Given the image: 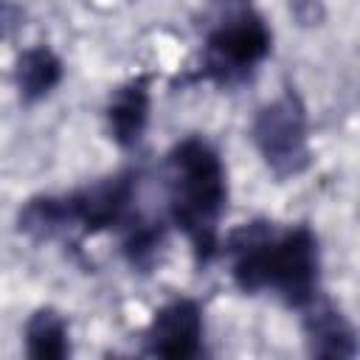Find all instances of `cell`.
Masks as SVG:
<instances>
[{
	"label": "cell",
	"instance_id": "obj_1",
	"mask_svg": "<svg viewBox=\"0 0 360 360\" xmlns=\"http://www.w3.org/2000/svg\"><path fill=\"white\" fill-rule=\"evenodd\" d=\"M233 278L245 292L276 290L292 307L315 298L318 250L307 228H292L273 236L264 225H248L231 239Z\"/></svg>",
	"mask_w": 360,
	"mask_h": 360
},
{
	"label": "cell",
	"instance_id": "obj_2",
	"mask_svg": "<svg viewBox=\"0 0 360 360\" xmlns=\"http://www.w3.org/2000/svg\"><path fill=\"white\" fill-rule=\"evenodd\" d=\"M222 208L225 172L217 152L200 138L177 143L169 155V211L200 259H208L217 248Z\"/></svg>",
	"mask_w": 360,
	"mask_h": 360
},
{
	"label": "cell",
	"instance_id": "obj_3",
	"mask_svg": "<svg viewBox=\"0 0 360 360\" xmlns=\"http://www.w3.org/2000/svg\"><path fill=\"white\" fill-rule=\"evenodd\" d=\"M253 135L264 160L278 174H295L304 169L309 158L307 129H304V112L292 96H284L270 107H264L256 118Z\"/></svg>",
	"mask_w": 360,
	"mask_h": 360
},
{
	"label": "cell",
	"instance_id": "obj_4",
	"mask_svg": "<svg viewBox=\"0 0 360 360\" xmlns=\"http://www.w3.org/2000/svg\"><path fill=\"white\" fill-rule=\"evenodd\" d=\"M270 51V31L262 17L245 11L208 37V56L219 70H245Z\"/></svg>",
	"mask_w": 360,
	"mask_h": 360
},
{
	"label": "cell",
	"instance_id": "obj_5",
	"mask_svg": "<svg viewBox=\"0 0 360 360\" xmlns=\"http://www.w3.org/2000/svg\"><path fill=\"white\" fill-rule=\"evenodd\" d=\"M129 194H132V180L118 174V177L101 180L93 188H84V191L68 197V200H56L62 225L79 222V225H84V231L107 228L121 219V214L129 202Z\"/></svg>",
	"mask_w": 360,
	"mask_h": 360
},
{
	"label": "cell",
	"instance_id": "obj_6",
	"mask_svg": "<svg viewBox=\"0 0 360 360\" xmlns=\"http://www.w3.org/2000/svg\"><path fill=\"white\" fill-rule=\"evenodd\" d=\"M202 343V318L194 301L163 307L146 335V352L158 357H197Z\"/></svg>",
	"mask_w": 360,
	"mask_h": 360
},
{
	"label": "cell",
	"instance_id": "obj_7",
	"mask_svg": "<svg viewBox=\"0 0 360 360\" xmlns=\"http://www.w3.org/2000/svg\"><path fill=\"white\" fill-rule=\"evenodd\" d=\"M146 115H149V90H146V79H135L129 84H124L112 104H110V129L112 138L121 146H132L138 143L143 127H146Z\"/></svg>",
	"mask_w": 360,
	"mask_h": 360
},
{
	"label": "cell",
	"instance_id": "obj_8",
	"mask_svg": "<svg viewBox=\"0 0 360 360\" xmlns=\"http://www.w3.org/2000/svg\"><path fill=\"white\" fill-rule=\"evenodd\" d=\"M307 335H309V352L318 357H352L354 354V338L349 323L329 307L315 309L307 318Z\"/></svg>",
	"mask_w": 360,
	"mask_h": 360
},
{
	"label": "cell",
	"instance_id": "obj_9",
	"mask_svg": "<svg viewBox=\"0 0 360 360\" xmlns=\"http://www.w3.org/2000/svg\"><path fill=\"white\" fill-rule=\"evenodd\" d=\"M62 79V65L48 48H31L17 62V84L25 98H42Z\"/></svg>",
	"mask_w": 360,
	"mask_h": 360
},
{
	"label": "cell",
	"instance_id": "obj_10",
	"mask_svg": "<svg viewBox=\"0 0 360 360\" xmlns=\"http://www.w3.org/2000/svg\"><path fill=\"white\" fill-rule=\"evenodd\" d=\"M25 340H28V354L39 357V360H56L68 354V329L65 321L51 312V309H39L25 329Z\"/></svg>",
	"mask_w": 360,
	"mask_h": 360
}]
</instances>
